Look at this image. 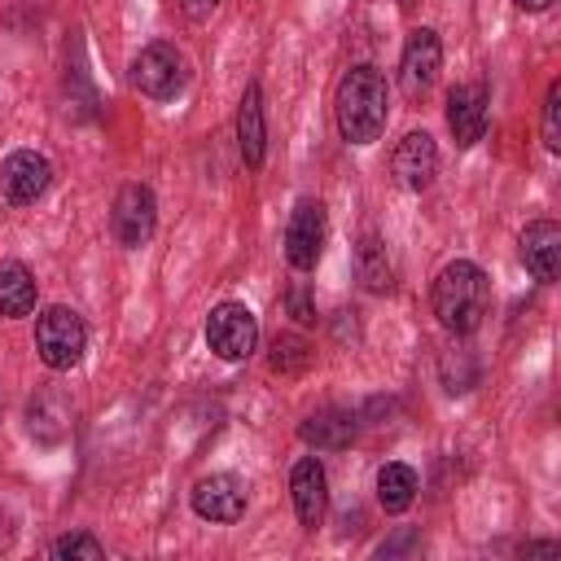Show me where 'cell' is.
Instances as JSON below:
<instances>
[{"mask_svg": "<svg viewBox=\"0 0 561 561\" xmlns=\"http://www.w3.org/2000/svg\"><path fill=\"white\" fill-rule=\"evenodd\" d=\"M48 180H53V167H48V158H44V153H35V149H13V153L4 158V167H0L4 197H9V202H18V206L39 202V197H44V188H48Z\"/></svg>", "mask_w": 561, "mask_h": 561, "instance_id": "8fae6325", "label": "cell"}, {"mask_svg": "<svg viewBox=\"0 0 561 561\" xmlns=\"http://www.w3.org/2000/svg\"><path fill=\"white\" fill-rule=\"evenodd\" d=\"M289 491H294V513L307 530H316L329 513V473L316 456H302L289 473Z\"/></svg>", "mask_w": 561, "mask_h": 561, "instance_id": "4fadbf2b", "label": "cell"}, {"mask_svg": "<svg viewBox=\"0 0 561 561\" xmlns=\"http://www.w3.org/2000/svg\"><path fill=\"white\" fill-rule=\"evenodd\" d=\"M193 513L206 522H241L245 513V482L232 473H210L193 482Z\"/></svg>", "mask_w": 561, "mask_h": 561, "instance_id": "7c38bea8", "label": "cell"}, {"mask_svg": "<svg viewBox=\"0 0 561 561\" xmlns=\"http://www.w3.org/2000/svg\"><path fill=\"white\" fill-rule=\"evenodd\" d=\"M83 346H88V329H83L79 311H70V307L39 311V320H35V351H39V359L48 368H57V373L75 368L83 359Z\"/></svg>", "mask_w": 561, "mask_h": 561, "instance_id": "3957f363", "label": "cell"}, {"mask_svg": "<svg viewBox=\"0 0 561 561\" xmlns=\"http://www.w3.org/2000/svg\"><path fill=\"white\" fill-rule=\"evenodd\" d=\"M355 280L368 289V294H390L394 289V267H390V259H386V245L368 232V237H359V245H355Z\"/></svg>", "mask_w": 561, "mask_h": 561, "instance_id": "e0dca14e", "label": "cell"}, {"mask_svg": "<svg viewBox=\"0 0 561 561\" xmlns=\"http://www.w3.org/2000/svg\"><path fill=\"white\" fill-rule=\"evenodd\" d=\"M298 434H302V443H311V447L337 451V447H346V443L355 438V416L342 412V408H324V412H311V416L298 425Z\"/></svg>", "mask_w": 561, "mask_h": 561, "instance_id": "2e32d148", "label": "cell"}, {"mask_svg": "<svg viewBox=\"0 0 561 561\" xmlns=\"http://www.w3.org/2000/svg\"><path fill=\"white\" fill-rule=\"evenodd\" d=\"M289 307H294V316H298L302 324H311V320H316V307L307 302V294H302V289H294V294H289Z\"/></svg>", "mask_w": 561, "mask_h": 561, "instance_id": "cb8c5ba5", "label": "cell"}, {"mask_svg": "<svg viewBox=\"0 0 561 561\" xmlns=\"http://www.w3.org/2000/svg\"><path fill=\"white\" fill-rule=\"evenodd\" d=\"M430 302H434V316L447 333H473L491 307V280L478 263L456 259L434 276Z\"/></svg>", "mask_w": 561, "mask_h": 561, "instance_id": "7a4b0ae2", "label": "cell"}, {"mask_svg": "<svg viewBox=\"0 0 561 561\" xmlns=\"http://www.w3.org/2000/svg\"><path fill=\"white\" fill-rule=\"evenodd\" d=\"M416 500V469L403 460H386L377 469V504L386 513H408Z\"/></svg>", "mask_w": 561, "mask_h": 561, "instance_id": "ac0fdd59", "label": "cell"}, {"mask_svg": "<svg viewBox=\"0 0 561 561\" xmlns=\"http://www.w3.org/2000/svg\"><path fill=\"white\" fill-rule=\"evenodd\" d=\"M272 351H276V355H272V368H302V364L311 359V351H307L298 337H276Z\"/></svg>", "mask_w": 561, "mask_h": 561, "instance_id": "7402d4cb", "label": "cell"}, {"mask_svg": "<svg viewBox=\"0 0 561 561\" xmlns=\"http://www.w3.org/2000/svg\"><path fill=\"white\" fill-rule=\"evenodd\" d=\"M438 66H443V44H438V35H434L430 26H416V31L408 35V44H403V57H399V88H403V96L421 101V96L434 88Z\"/></svg>", "mask_w": 561, "mask_h": 561, "instance_id": "52a82bcc", "label": "cell"}, {"mask_svg": "<svg viewBox=\"0 0 561 561\" xmlns=\"http://www.w3.org/2000/svg\"><path fill=\"white\" fill-rule=\"evenodd\" d=\"M206 342L219 359L237 364V359H250L254 346H259V320L245 302H219L210 316H206Z\"/></svg>", "mask_w": 561, "mask_h": 561, "instance_id": "5b68a950", "label": "cell"}, {"mask_svg": "<svg viewBox=\"0 0 561 561\" xmlns=\"http://www.w3.org/2000/svg\"><path fill=\"white\" fill-rule=\"evenodd\" d=\"M180 9H184V18H193V22H206V18L219 9V0H180Z\"/></svg>", "mask_w": 561, "mask_h": 561, "instance_id": "603a6c76", "label": "cell"}, {"mask_svg": "<svg viewBox=\"0 0 561 561\" xmlns=\"http://www.w3.org/2000/svg\"><path fill=\"white\" fill-rule=\"evenodd\" d=\"M337 110V131L351 145H373L386 131V114H390V96H386V75L377 66H351L337 83L333 96Z\"/></svg>", "mask_w": 561, "mask_h": 561, "instance_id": "6da1fadb", "label": "cell"}, {"mask_svg": "<svg viewBox=\"0 0 561 561\" xmlns=\"http://www.w3.org/2000/svg\"><path fill=\"white\" fill-rule=\"evenodd\" d=\"M543 145L548 153H561V83H552L543 96Z\"/></svg>", "mask_w": 561, "mask_h": 561, "instance_id": "44dd1931", "label": "cell"}, {"mask_svg": "<svg viewBox=\"0 0 561 561\" xmlns=\"http://www.w3.org/2000/svg\"><path fill=\"white\" fill-rule=\"evenodd\" d=\"M390 171H394V180H399L408 193L430 188L434 175H438V145H434V136H430V131H408V136L394 145Z\"/></svg>", "mask_w": 561, "mask_h": 561, "instance_id": "30bf717a", "label": "cell"}, {"mask_svg": "<svg viewBox=\"0 0 561 561\" xmlns=\"http://www.w3.org/2000/svg\"><path fill=\"white\" fill-rule=\"evenodd\" d=\"M486 105H491L486 83H460V88L447 92V127H451V136H456L460 149H469V145L482 140L486 118H491Z\"/></svg>", "mask_w": 561, "mask_h": 561, "instance_id": "9c48e42d", "label": "cell"}, {"mask_svg": "<svg viewBox=\"0 0 561 561\" xmlns=\"http://www.w3.org/2000/svg\"><path fill=\"white\" fill-rule=\"evenodd\" d=\"M522 263H526V272L535 280H543V285L557 280V272H561V228L552 219L526 224V232H522Z\"/></svg>", "mask_w": 561, "mask_h": 561, "instance_id": "5bb4252c", "label": "cell"}, {"mask_svg": "<svg viewBox=\"0 0 561 561\" xmlns=\"http://www.w3.org/2000/svg\"><path fill=\"white\" fill-rule=\"evenodd\" d=\"M53 557H70V561H101L105 557V548L88 535V530H75V535H61V539H53Z\"/></svg>", "mask_w": 561, "mask_h": 561, "instance_id": "ffe728a7", "label": "cell"}, {"mask_svg": "<svg viewBox=\"0 0 561 561\" xmlns=\"http://www.w3.org/2000/svg\"><path fill=\"white\" fill-rule=\"evenodd\" d=\"M110 224H114L118 245H127V250L145 245V241L153 237V224H158L153 188H149V184H123L118 197H114V215H110Z\"/></svg>", "mask_w": 561, "mask_h": 561, "instance_id": "ba28073f", "label": "cell"}, {"mask_svg": "<svg viewBox=\"0 0 561 561\" xmlns=\"http://www.w3.org/2000/svg\"><path fill=\"white\" fill-rule=\"evenodd\" d=\"M237 145H241L245 167H263L267 123H263V92H259V83H250L245 96H241V110H237Z\"/></svg>", "mask_w": 561, "mask_h": 561, "instance_id": "9a60e30c", "label": "cell"}, {"mask_svg": "<svg viewBox=\"0 0 561 561\" xmlns=\"http://www.w3.org/2000/svg\"><path fill=\"white\" fill-rule=\"evenodd\" d=\"M131 83H136L145 96H153V101H171V96L184 92V83H188V61H184V53H180L175 44L153 39V44H145V48L136 53V61H131Z\"/></svg>", "mask_w": 561, "mask_h": 561, "instance_id": "277c9868", "label": "cell"}, {"mask_svg": "<svg viewBox=\"0 0 561 561\" xmlns=\"http://www.w3.org/2000/svg\"><path fill=\"white\" fill-rule=\"evenodd\" d=\"M513 4H517V9H526V13H543L552 0H513Z\"/></svg>", "mask_w": 561, "mask_h": 561, "instance_id": "d4e9b609", "label": "cell"}, {"mask_svg": "<svg viewBox=\"0 0 561 561\" xmlns=\"http://www.w3.org/2000/svg\"><path fill=\"white\" fill-rule=\"evenodd\" d=\"M35 311V276L22 263H0V316L18 320Z\"/></svg>", "mask_w": 561, "mask_h": 561, "instance_id": "d6986e66", "label": "cell"}, {"mask_svg": "<svg viewBox=\"0 0 561 561\" xmlns=\"http://www.w3.org/2000/svg\"><path fill=\"white\" fill-rule=\"evenodd\" d=\"M324 237H329V219H324V206L316 197H302L285 224V259L289 267L298 272H311L324 254Z\"/></svg>", "mask_w": 561, "mask_h": 561, "instance_id": "8992f818", "label": "cell"}]
</instances>
